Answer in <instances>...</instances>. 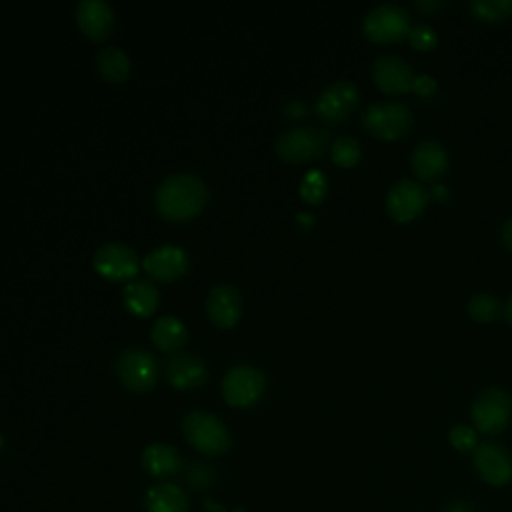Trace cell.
I'll return each mask as SVG.
<instances>
[{
  "instance_id": "4fadbf2b",
  "label": "cell",
  "mask_w": 512,
  "mask_h": 512,
  "mask_svg": "<svg viewBox=\"0 0 512 512\" xmlns=\"http://www.w3.org/2000/svg\"><path fill=\"white\" fill-rule=\"evenodd\" d=\"M414 76L410 64L396 54H382L372 62V80L384 94L410 92Z\"/></svg>"
},
{
  "instance_id": "1f68e13d",
  "label": "cell",
  "mask_w": 512,
  "mask_h": 512,
  "mask_svg": "<svg viewBox=\"0 0 512 512\" xmlns=\"http://www.w3.org/2000/svg\"><path fill=\"white\" fill-rule=\"evenodd\" d=\"M414 8L422 14H430V12H438L444 8V2L442 0H416L414 2Z\"/></svg>"
},
{
  "instance_id": "d6986e66",
  "label": "cell",
  "mask_w": 512,
  "mask_h": 512,
  "mask_svg": "<svg viewBox=\"0 0 512 512\" xmlns=\"http://www.w3.org/2000/svg\"><path fill=\"white\" fill-rule=\"evenodd\" d=\"M124 308L138 318H148L156 312L160 302V292L150 280H130L122 290Z\"/></svg>"
},
{
  "instance_id": "4316f807",
  "label": "cell",
  "mask_w": 512,
  "mask_h": 512,
  "mask_svg": "<svg viewBox=\"0 0 512 512\" xmlns=\"http://www.w3.org/2000/svg\"><path fill=\"white\" fill-rule=\"evenodd\" d=\"M468 314L476 322H492L502 310V302L494 294H474L468 300Z\"/></svg>"
},
{
  "instance_id": "7a4b0ae2",
  "label": "cell",
  "mask_w": 512,
  "mask_h": 512,
  "mask_svg": "<svg viewBox=\"0 0 512 512\" xmlns=\"http://www.w3.org/2000/svg\"><path fill=\"white\" fill-rule=\"evenodd\" d=\"M182 432L198 452L208 456L224 454L232 444L226 424L204 410L188 412L182 420Z\"/></svg>"
},
{
  "instance_id": "ba28073f",
  "label": "cell",
  "mask_w": 512,
  "mask_h": 512,
  "mask_svg": "<svg viewBox=\"0 0 512 512\" xmlns=\"http://www.w3.org/2000/svg\"><path fill=\"white\" fill-rule=\"evenodd\" d=\"M428 200H430V192L424 188L422 182L414 178H400L388 190L384 206L388 216L394 222L408 224L424 212Z\"/></svg>"
},
{
  "instance_id": "8fae6325",
  "label": "cell",
  "mask_w": 512,
  "mask_h": 512,
  "mask_svg": "<svg viewBox=\"0 0 512 512\" xmlns=\"http://www.w3.org/2000/svg\"><path fill=\"white\" fill-rule=\"evenodd\" d=\"M92 266L102 278L110 282H120L134 278L138 274L140 262L134 248L120 242H108L94 252Z\"/></svg>"
},
{
  "instance_id": "484cf974",
  "label": "cell",
  "mask_w": 512,
  "mask_h": 512,
  "mask_svg": "<svg viewBox=\"0 0 512 512\" xmlns=\"http://www.w3.org/2000/svg\"><path fill=\"white\" fill-rule=\"evenodd\" d=\"M300 198L306 204H318L324 200L326 192H328V180L326 174L318 168H312L304 174V178L300 180Z\"/></svg>"
},
{
  "instance_id": "74e56055",
  "label": "cell",
  "mask_w": 512,
  "mask_h": 512,
  "mask_svg": "<svg viewBox=\"0 0 512 512\" xmlns=\"http://www.w3.org/2000/svg\"><path fill=\"white\" fill-rule=\"evenodd\" d=\"M2 444H4V436L0 434V448H2Z\"/></svg>"
},
{
  "instance_id": "8d00e7d4",
  "label": "cell",
  "mask_w": 512,
  "mask_h": 512,
  "mask_svg": "<svg viewBox=\"0 0 512 512\" xmlns=\"http://www.w3.org/2000/svg\"><path fill=\"white\" fill-rule=\"evenodd\" d=\"M504 318H506L508 324H512V296L504 304Z\"/></svg>"
},
{
  "instance_id": "83f0119b",
  "label": "cell",
  "mask_w": 512,
  "mask_h": 512,
  "mask_svg": "<svg viewBox=\"0 0 512 512\" xmlns=\"http://www.w3.org/2000/svg\"><path fill=\"white\" fill-rule=\"evenodd\" d=\"M448 440L452 448L458 452H474V448L480 444L478 442V432L466 424H456L448 432Z\"/></svg>"
},
{
  "instance_id": "44dd1931",
  "label": "cell",
  "mask_w": 512,
  "mask_h": 512,
  "mask_svg": "<svg viewBox=\"0 0 512 512\" xmlns=\"http://www.w3.org/2000/svg\"><path fill=\"white\" fill-rule=\"evenodd\" d=\"M150 338L154 346L162 352H176L188 340V330L184 322L176 316H162L150 328Z\"/></svg>"
},
{
  "instance_id": "52a82bcc",
  "label": "cell",
  "mask_w": 512,
  "mask_h": 512,
  "mask_svg": "<svg viewBox=\"0 0 512 512\" xmlns=\"http://www.w3.org/2000/svg\"><path fill=\"white\" fill-rule=\"evenodd\" d=\"M266 388V376L248 364H238L226 370L222 378V396L234 408L254 406Z\"/></svg>"
},
{
  "instance_id": "7c38bea8",
  "label": "cell",
  "mask_w": 512,
  "mask_h": 512,
  "mask_svg": "<svg viewBox=\"0 0 512 512\" xmlns=\"http://www.w3.org/2000/svg\"><path fill=\"white\" fill-rule=\"evenodd\" d=\"M478 476L490 486H506L512 480V456L496 442H480L472 452Z\"/></svg>"
},
{
  "instance_id": "f1b7e54d",
  "label": "cell",
  "mask_w": 512,
  "mask_h": 512,
  "mask_svg": "<svg viewBox=\"0 0 512 512\" xmlns=\"http://www.w3.org/2000/svg\"><path fill=\"white\" fill-rule=\"evenodd\" d=\"M408 42L412 48L420 50V52H428V50H434L436 44H438V36H436V30L428 24H414L408 32Z\"/></svg>"
},
{
  "instance_id": "836d02e7",
  "label": "cell",
  "mask_w": 512,
  "mask_h": 512,
  "mask_svg": "<svg viewBox=\"0 0 512 512\" xmlns=\"http://www.w3.org/2000/svg\"><path fill=\"white\" fill-rule=\"evenodd\" d=\"M500 238H502L504 246L512 252V218H508V220L502 224V228H500Z\"/></svg>"
},
{
  "instance_id": "d6a6232c",
  "label": "cell",
  "mask_w": 512,
  "mask_h": 512,
  "mask_svg": "<svg viewBox=\"0 0 512 512\" xmlns=\"http://www.w3.org/2000/svg\"><path fill=\"white\" fill-rule=\"evenodd\" d=\"M442 512H474V508H472L470 502L452 500V502H448V504L442 508Z\"/></svg>"
},
{
  "instance_id": "7402d4cb",
  "label": "cell",
  "mask_w": 512,
  "mask_h": 512,
  "mask_svg": "<svg viewBox=\"0 0 512 512\" xmlns=\"http://www.w3.org/2000/svg\"><path fill=\"white\" fill-rule=\"evenodd\" d=\"M148 512H188V496L176 484H158L146 492Z\"/></svg>"
},
{
  "instance_id": "d590c367",
  "label": "cell",
  "mask_w": 512,
  "mask_h": 512,
  "mask_svg": "<svg viewBox=\"0 0 512 512\" xmlns=\"http://www.w3.org/2000/svg\"><path fill=\"white\" fill-rule=\"evenodd\" d=\"M296 220H298V224H302V226H312V224H314V216L308 214V212H298V214H296Z\"/></svg>"
},
{
  "instance_id": "603a6c76",
  "label": "cell",
  "mask_w": 512,
  "mask_h": 512,
  "mask_svg": "<svg viewBox=\"0 0 512 512\" xmlns=\"http://www.w3.org/2000/svg\"><path fill=\"white\" fill-rule=\"evenodd\" d=\"M96 66L108 82H124L130 74V58L118 46H104L96 56Z\"/></svg>"
},
{
  "instance_id": "f546056e",
  "label": "cell",
  "mask_w": 512,
  "mask_h": 512,
  "mask_svg": "<svg viewBox=\"0 0 512 512\" xmlns=\"http://www.w3.org/2000/svg\"><path fill=\"white\" fill-rule=\"evenodd\" d=\"M412 90L420 96H430L436 90V80L430 74H416Z\"/></svg>"
},
{
  "instance_id": "2e32d148",
  "label": "cell",
  "mask_w": 512,
  "mask_h": 512,
  "mask_svg": "<svg viewBox=\"0 0 512 512\" xmlns=\"http://www.w3.org/2000/svg\"><path fill=\"white\" fill-rule=\"evenodd\" d=\"M78 28L92 40H104L114 28L112 6L104 0H80L76 4Z\"/></svg>"
},
{
  "instance_id": "5b68a950",
  "label": "cell",
  "mask_w": 512,
  "mask_h": 512,
  "mask_svg": "<svg viewBox=\"0 0 512 512\" xmlns=\"http://www.w3.org/2000/svg\"><path fill=\"white\" fill-rule=\"evenodd\" d=\"M470 418L476 432L494 436L502 432L512 418V398L502 388H486L472 400Z\"/></svg>"
},
{
  "instance_id": "9a60e30c",
  "label": "cell",
  "mask_w": 512,
  "mask_h": 512,
  "mask_svg": "<svg viewBox=\"0 0 512 512\" xmlns=\"http://www.w3.org/2000/svg\"><path fill=\"white\" fill-rule=\"evenodd\" d=\"M410 168L418 182L438 180L448 168V152L444 144L434 138L418 142L410 154Z\"/></svg>"
},
{
  "instance_id": "8992f818",
  "label": "cell",
  "mask_w": 512,
  "mask_h": 512,
  "mask_svg": "<svg viewBox=\"0 0 512 512\" xmlns=\"http://www.w3.org/2000/svg\"><path fill=\"white\" fill-rule=\"evenodd\" d=\"M328 138L330 136L324 128L298 126L278 134L274 148L280 160L290 164H300V162H308L312 158L322 156L328 148Z\"/></svg>"
},
{
  "instance_id": "9c48e42d",
  "label": "cell",
  "mask_w": 512,
  "mask_h": 512,
  "mask_svg": "<svg viewBox=\"0 0 512 512\" xmlns=\"http://www.w3.org/2000/svg\"><path fill=\"white\" fill-rule=\"evenodd\" d=\"M118 380L132 392H148L156 386L158 364L144 348H128L116 360Z\"/></svg>"
},
{
  "instance_id": "277c9868",
  "label": "cell",
  "mask_w": 512,
  "mask_h": 512,
  "mask_svg": "<svg viewBox=\"0 0 512 512\" xmlns=\"http://www.w3.org/2000/svg\"><path fill=\"white\" fill-rule=\"evenodd\" d=\"M410 28H412V24H410L408 10L404 6L392 4V2L376 4L362 18L364 36L378 44L398 42L408 36Z\"/></svg>"
},
{
  "instance_id": "e575fe53",
  "label": "cell",
  "mask_w": 512,
  "mask_h": 512,
  "mask_svg": "<svg viewBox=\"0 0 512 512\" xmlns=\"http://www.w3.org/2000/svg\"><path fill=\"white\" fill-rule=\"evenodd\" d=\"M428 192H430V198L440 200V202H442V200H446V198H448V194H450V192H448V188H446L444 184H434V186H432V190H428Z\"/></svg>"
},
{
  "instance_id": "4dcf8cb0",
  "label": "cell",
  "mask_w": 512,
  "mask_h": 512,
  "mask_svg": "<svg viewBox=\"0 0 512 512\" xmlns=\"http://www.w3.org/2000/svg\"><path fill=\"white\" fill-rule=\"evenodd\" d=\"M284 114L288 118H304L308 114V106L302 102V100H290L286 106H284Z\"/></svg>"
},
{
  "instance_id": "ffe728a7",
  "label": "cell",
  "mask_w": 512,
  "mask_h": 512,
  "mask_svg": "<svg viewBox=\"0 0 512 512\" xmlns=\"http://www.w3.org/2000/svg\"><path fill=\"white\" fill-rule=\"evenodd\" d=\"M142 466L154 478H168L180 472L182 458L174 446L164 442H154L144 448Z\"/></svg>"
},
{
  "instance_id": "5bb4252c",
  "label": "cell",
  "mask_w": 512,
  "mask_h": 512,
  "mask_svg": "<svg viewBox=\"0 0 512 512\" xmlns=\"http://www.w3.org/2000/svg\"><path fill=\"white\" fill-rule=\"evenodd\" d=\"M144 270L158 282H172L186 274L188 270V254L180 246L164 244L150 250L142 260Z\"/></svg>"
},
{
  "instance_id": "d4e9b609",
  "label": "cell",
  "mask_w": 512,
  "mask_h": 512,
  "mask_svg": "<svg viewBox=\"0 0 512 512\" xmlns=\"http://www.w3.org/2000/svg\"><path fill=\"white\" fill-rule=\"evenodd\" d=\"M330 156H332L334 164H338L342 168H352L362 158L360 142L354 136H338L330 144Z\"/></svg>"
},
{
  "instance_id": "6da1fadb",
  "label": "cell",
  "mask_w": 512,
  "mask_h": 512,
  "mask_svg": "<svg viewBox=\"0 0 512 512\" xmlns=\"http://www.w3.org/2000/svg\"><path fill=\"white\" fill-rule=\"evenodd\" d=\"M208 200V188L196 174H172L160 182L154 194L158 214L170 222H186L198 216Z\"/></svg>"
},
{
  "instance_id": "30bf717a",
  "label": "cell",
  "mask_w": 512,
  "mask_h": 512,
  "mask_svg": "<svg viewBox=\"0 0 512 512\" xmlns=\"http://www.w3.org/2000/svg\"><path fill=\"white\" fill-rule=\"evenodd\" d=\"M360 92L350 80H336L328 84L316 98L314 112L328 124H338L346 120L358 106Z\"/></svg>"
},
{
  "instance_id": "e0dca14e",
  "label": "cell",
  "mask_w": 512,
  "mask_h": 512,
  "mask_svg": "<svg viewBox=\"0 0 512 512\" xmlns=\"http://www.w3.org/2000/svg\"><path fill=\"white\" fill-rule=\"evenodd\" d=\"M206 312L218 328H232L242 316V300L232 284H218L206 298Z\"/></svg>"
},
{
  "instance_id": "ac0fdd59",
  "label": "cell",
  "mask_w": 512,
  "mask_h": 512,
  "mask_svg": "<svg viewBox=\"0 0 512 512\" xmlns=\"http://www.w3.org/2000/svg\"><path fill=\"white\" fill-rule=\"evenodd\" d=\"M166 378L176 390H194L206 384L208 368L198 356L178 352L166 364Z\"/></svg>"
},
{
  "instance_id": "cb8c5ba5",
  "label": "cell",
  "mask_w": 512,
  "mask_h": 512,
  "mask_svg": "<svg viewBox=\"0 0 512 512\" xmlns=\"http://www.w3.org/2000/svg\"><path fill=\"white\" fill-rule=\"evenodd\" d=\"M468 12L482 22H504L512 16V0H470Z\"/></svg>"
},
{
  "instance_id": "3957f363",
  "label": "cell",
  "mask_w": 512,
  "mask_h": 512,
  "mask_svg": "<svg viewBox=\"0 0 512 512\" xmlns=\"http://www.w3.org/2000/svg\"><path fill=\"white\" fill-rule=\"evenodd\" d=\"M412 110L404 102H372L362 114V126L378 140H400L412 130Z\"/></svg>"
}]
</instances>
